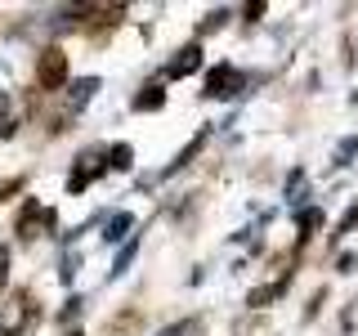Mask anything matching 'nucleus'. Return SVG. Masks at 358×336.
I'll list each match as a JSON object with an SVG mask.
<instances>
[{"label":"nucleus","instance_id":"7ed1b4c3","mask_svg":"<svg viewBox=\"0 0 358 336\" xmlns=\"http://www.w3.org/2000/svg\"><path fill=\"white\" fill-rule=\"evenodd\" d=\"M197 59H201V50H197V45H188V50H179V59H175L171 67H166V76H188V72L197 67Z\"/></svg>","mask_w":358,"mask_h":336},{"label":"nucleus","instance_id":"f257e3e1","mask_svg":"<svg viewBox=\"0 0 358 336\" xmlns=\"http://www.w3.org/2000/svg\"><path fill=\"white\" fill-rule=\"evenodd\" d=\"M238 85H242V76L233 72L229 63L210 67V76H206V90H210V94H215V99H224V94H233V90H238Z\"/></svg>","mask_w":358,"mask_h":336},{"label":"nucleus","instance_id":"9b49d317","mask_svg":"<svg viewBox=\"0 0 358 336\" xmlns=\"http://www.w3.org/2000/svg\"><path fill=\"white\" fill-rule=\"evenodd\" d=\"M5 108H9V94H0V117H5Z\"/></svg>","mask_w":358,"mask_h":336},{"label":"nucleus","instance_id":"f03ea898","mask_svg":"<svg viewBox=\"0 0 358 336\" xmlns=\"http://www.w3.org/2000/svg\"><path fill=\"white\" fill-rule=\"evenodd\" d=\"M63 76H67V63H63V54L59 50H45L41 54V85H63Z\"/></svg>","mask_w":358,"mask_h":336},{"label":"nucleus","instance_id":"9d476101","mask_svg":"<svg viewBox=\"0 0 358 336\" xmlns=\"http://www.w3.org/2000/svg\"><path fill=\"white\" fill-rule=\"evenodd\" d=\"M179 332H184V323H179V328H171V332H157V336H179Z\"/></svg>","mask_w":358,"mask_h":336},{"label":"nucleus","instance_id":"1a4fd4ad","mask_svg":"<svg viewBox=\"0 0 358 336\" xmlns=\"http://www.w3.org/2000/svg\"><path fill=\"white\" fill-rule=\"evenodd\" d=\"M5 265H9V251L0 246V287H5Z\"/></svg>","mask_w":358,"mask_h":336},{"label":"nucleus","instance_id":"f8f14e48","mask_svg":"<svg viewBox=\"0 0 358 336\" xmlns=\"http://www.w3.org/2000/svg\"><path fill=\"white\" fill-rule=\"evenodd\" d=\"M72 336H81V332H72Z\"/></svg>","mask_w":358,"mask_h":336},{"label":"nucleus","instance_id":"39448f33","mask_svg":"<svg viewBox=\"0 0 358 336\" xmlns=\"http://www.w3.org/2000/svg\"><path fill=\"white\" fill-rule=\"evenodd\" d=\"M162 99H166V90H157V85H152L148 94H139V99H134V108H139V112H152L157 104H162Z\"/></svg>","mask_w":358,"mask_h":336},{"label":"nucleus","instance_id":"20e7f679","mask_svg":"<svg viewBox=\"0 0 358 336\" xmlns=\"http://www.w3.org/2000/svg\"><path fill=\"white\" fill-rule=\"evenodd\" d=\"M126 229H130V216H112V224H108L103 238H108V242H121V238H126Z\"/></svg>","mask_w":358,"mask_h":336},{"label":"nucleus","instance_id":"0eeeda50","mask_svg":"<svg viewBox=\"0 0 358 336\" xmlns=\"http://www.w3.org/2000/svg\"><path fill=\"white\" fill-rule=\"evenodd\" d=\"M112 166H130V148H126V144H117V148H112Z\"/></svg>","mask_w":358,"mask_h":336},{"label":"nucleus","instance_id":"423d86ee","mask_svg":"<svg viewBox=\"0 0 358 336\" xmlns=\"http://www.w3.org/2000/svg\"><path fill=\"white\" fill-rule=\"evenodd\" d=\"M99 90V81H76V90H72V104H85L90 94Z\"/></svg>","mask_w":358,"mask_h":336},{"label":"nucleus","instance_id":"6e6552de","mask_svg":"<svg viewBox=\"0 0 358 336\" xmlns=\"http://www.w3.org/2000/svg\"><path fill=\"white\" fill-rule=\"evenodd\" d=\"M318 224H322V216H318V211H305V216H300V229H318Z\"/></svg>","mask_w":358,"mask_h":336}]
</instances>
